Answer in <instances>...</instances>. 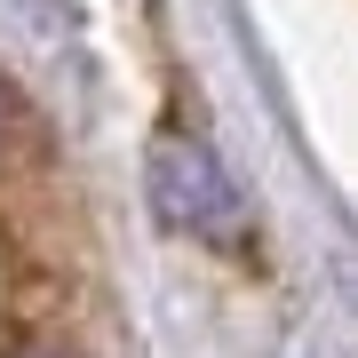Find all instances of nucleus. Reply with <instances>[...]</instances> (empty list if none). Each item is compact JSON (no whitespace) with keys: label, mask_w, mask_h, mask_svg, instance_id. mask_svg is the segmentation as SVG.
<instances>
[{"label":"nucleus","mask_w":358,"mask_h":358,"mask_svg":"<svg viewBox=\"0 0 358 358\" xmlns=\"http://www.w3.org/2000/svg\"><path fill=\"white\" fill-rule=\"evenodd\" d=\"M8 358H72V350H48V343H40V350H8Z\"/></svg>","instance_id":"7ed1b4c3"},{"label":"nucleus","mask_w":358,"mask_h":358,"mask_svg":"<svg viewBox=\"0 0 358 358\" xmlns=\"http://www.w3.org/2000/svg\"><path fill=\"white\" fill-rule=\"evenodd\" d=\"M8 128H16V103H8V88H0V143H8Z\"/></svg>","instance_id":"f03ea898"},{"label":"nucleus","mask_w":358,"mask_h":358,"mask_svg":"<svg viewBox=\"0 0 358 358\" xmlns=\"http://www.w3.org/2000/svg\"><path fill=\"white\" fill-rule=\"evenodd\" d=\"M143 176H152V207L167 215V231H183V239H199V247H247V199H239V183H231V167L207 152L183 120L152 128Z\"/></svg>","instance_id":"f257e3e1"}]
</instances>
